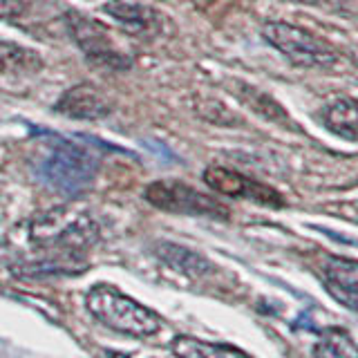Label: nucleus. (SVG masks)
Segmentation results:
<instances>
[{
  "label": "nucleus",
  "mask_w": 358,
  "mask_h": 358,
  "mask_svg": "<svg viewBox=\"0 0 358 358\" xmlns=\"http://www.w3.org/2000/svg\"><path fill=\"white\" fill-rule=\"evenodd\" d=\"M85 305L94 320L119 334L145 338L162 329V318L152 309L139 305L112 285H96L90 289Z\"/></svg>",
  "instance_id": "obj_1"
},
{
  "label": "nucleus",
  "mask_w": 358,
  "mask_h": 358,
  "mask_svg": "<svg viewBox=\"0 0 358 358\" xmlns=\"http://www.w3.org/2000/svg\"><path fill=\"white\" fill-rule=\"evenodd\" d=\"M99 171L96 157L81 145L61 143L45 157L38 166V175L50 188L67 197H78L92 186Z\"/></svg>",
  "instance_id": "obj_2"
},
{
  "label": "nucleus",
  "mask_w": 358,
  "mask_h": 358,
  "mask_svg": "<svg viewBox=\"0 0 358 358\" xmlns=\"http://www.w3.org/2000/svg\"><path fill=\"white\" fill-rule=\"evenodd\" d=\"M262 36L296 65L329 67L338 61V56L327 43L289 22H266L262 27Z\"/></svg>",
  "instance_id": "obj_3"
},
{
  "label": "nucleus",
  "mask_w": 358,
  "mask_h": 358,
  "mask_svg": "<svg viewBox=\"0 0 358 358\" xmlns=\"http://www.w3.org/2000/svg\"><path fill=\"white\" fill-rule=\"evenodd\" d=\"M145 201L152 206L168 210V213H182V215H206V217H229V208L222 206L213 197L199 193L193 186L175 179H164V182H152L143 190Z\"/></svg>",
  "instance_id": "obj_4"
},
{
  "label": "nucleus",
  "mask_w": 358,
  "mask_h": 358,
  "mask_svg": "<svg viewBox=\"0 0 358 358\" xmlns=\"http://www.w3.org/2000/svg\"><path fill=\"white\" fill-rule=\"evenodd\" d=\"M204 182L222 195L251 199V201H257V204H268V206H282V197H280L273 188L255 182L251 177H244L238 171H231V168H224V166L206 168Z\"/></svg>",
  "instance_id": "obj_5"
},
{
  "label": "nucleus",
  "mask_w": 358,
  "mask_h": 358,
  "mask_svg": "<svg viewBox=\"0 0 358 358\" xmlns=\"http://www.w3.org/2000/svg\"><path fill=\"white\" fill-rule=\"evenodd\" d=\"M67 25H70L72 36L76 38L78 48L85 52L87 59L106 67H128V61L112 48L108 31L96 20L85 18L81 14H67Z\"/></svg>",
  "instance_id": "obj_6"
},
{
  "label": "nucleus",
  "mask_w": 358,
  "mask_h": 358,
  "mask_svg": "<svg viewBox=\"0 0 358 358\" xmlns=\"http://www.w3.org/2000/svg\"><path fill=\"white\" fill-rule=\"evenodd\" d=\"M54 112H59L63 117L70 119H81V121H96L103 119L112 112V103L103 96L99 87L81 83L74 85L72 90L59 99V103L54 106Z\"/></svg>",
  "instance_id": "obj_7"
},
{
  "label": "nucleus",
  "mask_w": 358,
  "mask_h": 358,
  "mask_svg": "<svg viewBox=\"0 0 358 358\" xmlns=\"http://www.w3.org/2000/svg\"><path fill=\"white\" fill-rule=\"evenodd\" d=\"M322 275L329 294L347 309H356L358 264L345 257H327V262H322Z\"/></svg>",
  "instance_id": "obj_8"
},
{
  "label": "nucleus",
  "mask_w": 358,
  "mask_h": 358,
  "mask_svg": "<svg viewBox=\"0 0 358 358\" xmlns=\"http://www.w3.org/2000/svg\"><path fill=\"white\" fill-rule=\"evenodd\" d=\"M106 14H110L115 20H119L123 27L130 34H152L159 27L157 16L150 7L139 5V3H130V0H110L106 3Z\"/></svg>",
  "instance_id": "obj_9"
},
{
  "label": "nucleus",
  "mask_w": 358,
  "mask_h": 358,
  "mask_svg": "<svg viewBox=\"0 0 358 358\" xmlns=\"http://www.w3.org/2000/svg\"><path fill=\"white\" fill-rule=\"evenodd\" d=\"M155 253L162 257V260L175 268L179 273L186 275H204L206 271H210V262L204 255H199L197 251H190L186 246H179L173 242H159L155 246Z\"/></svg>",
  "instance_id": "obj_10"
},
{
  "label": "nucleus",
  "mask_w": 358,
  "mask_h": 358,
  "mask_svg": "<svg viewBox=\"0 0 358 358\" xmlns=\"http://www.w3.org/2000/svg\"><path fill=\"white\" fill-rule=\"evenodd\" d=\"M173 354L177 358H251L238 347L206 343L199 338H190V336H177L173 341Z\"/></svg>",
  "instance_id": "obj_11"
},
{
  "label": "nucleus",
  "mask_w": 358,
  "mask_h": 358,
  "mask_svg": "<svg viewBox=\"0 0 358 358\" xmlns=\"http://www.w3.org/2000/svg\"><path fill=\"white\" fill-rule=\"evenodd\" d=\"M356 101L354 99H338L322 112V121L331 132L341 134L347 141H356L358 137V126H356Z\"/></svg>",
  "instance_id": "obj_12"
},
{
  "label": "nucleus",
  "mask_w": 358,
  "mask_h": 358,
  "mask_svg": "<svg viewBox=\"0 0 358 358\" xmlns=\"http://www.w3.org/2000/svg\"><path fill=\"white\" fill-rule=\"evenodd\" d=\"M0 70L7 74H25L41 70V56L27 48L0 41Z\"/></svg>",
  "instance_id": "obj_13"
},
{
  "label": "nucleus",
  "mask_w": 358,
  "mask_h": 358,
  "mask_svg": "<svg viewBox=\"0 0 358 358\" xmlns=\"http://www.w3.org/2000/svg\"><path fill=\"white\" fill-rule=\"evenodd\" d=\"M313 358H358V347L347 331L331 329L313 347Z\"/></svg>",
  "instance_id": "obj_14"
},
{
  "label": "nucleus",
  "mask_w": 358,
  "mask_h": 358,
  "mask_svg": "<svg viewBox=\"0 0 358 358\" xmlns=\"http://www.w3.org/2000/svg\"><path fill=\"white\" fill-rule=\"evenodd\" d=\"M25 11V0H0V18L16 20Z\"/></svg>",
  "instance_id": "obj_15"
},
{
  "label": "nucleus",
  "mask_w": 358,
  "mask_h": 358,
  "mask_svg": "<svg viewBox=\"0 0 358 358\" xmlns=\"http://www.w3.org/2000/svg\"><path fill=\"white\" fill-rule=\"evenodd\" d=\"M296 3H305V5H318L320 0H296Z\"/></svg>",
  "instance_id": "obj_16"
}]
</instances>
